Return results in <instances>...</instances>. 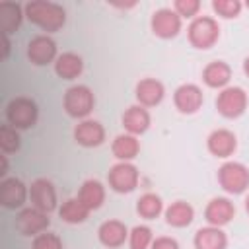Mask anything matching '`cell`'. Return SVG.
Here are the masks:
<instances>
[{"instance_id": "obj_22", "label": "cell", "mask_w": 249, "mask_h": 249, "mask_svg": "<svg viewBox=\"0 0 249 249\" xmlns=\"http://www.w3.org/2000/svg\"><path fill=\"white\" fill-rule=\"evenodd\" d=\"M25 18V10L18 2H0V27L2 35H12L19 29L21 19Z\"/></svg>"}, {"instance_id": "obj_1", "label": "cell", "mask_w": 249, "mask_h": 249, "mask_svg": "<svg viewBox=\"0 0 249 249\" xmlns=\"http://www.w3.org/2000/svg\"><path fill=\"white\" fill-rule=\"evenodd\" d=\"M25 18L47 33H54L66 23V10L51 0H29L25 6Z\"/></svg>"}, {"instance_id": "obj_20", "label": "cell", "mask_w": 249, "mask_h": 249, "mask_svg": "<svg viewBox=\"0 0 249 249\" xmlns=\"http://www.w3.org/2000/svg\"><path fill=\"white\" fill-rule=\"evenodd\" d=\"M195 249H226L228 247V235L222 228L216 226H204L198 228L193 237Z\"/></svg>"}, {"instance_id": "obj_37", "label": "cell", "mask_w": 249, "mask_h": 249, "mask_svg": "<svg viewBox=\"0 0 249 249\" xmlns=\"http://www.w3.org/2000/svg\"><path fill=\"white\" fill-rule=\"evenodd\" d=\"M245 8H247V10H249V0H247V2H245Z\"/></svg>"}, {"instance_id": "obj_3", "label": "cell", "mask_w": 249, "mask_h": 249, "mask_svg": "<svg viewBox=\"0 0 249 249\" xmlns=\"http://www.w3.org/2000/svg\"><path fill=\"white\" fill-rule=\"evenodd\" d=\"M62 107L70 117L84 121V119H88V115L95 107V95L88 86L76 84V86L66 89L64 99H62Z\"/></svg>"}, {"instance_id": "obj_33", "label": "cell", "mask_w": 249, "mask_h": 249, "mask_svg": "<svg viewBox=\"0 0 249 249\" xmlns=\"http://www.w3.org/2000/svg\"><path fill=\"white\" fill-rule=\"evenodd\" d=\"M31 249H62V241H60V237L56 233L43 231V233L33 237Z\"/></svg>"}, {"instance_id": "obj_26", "label": "cell", "mask_w": 249, "mask_h": 249, "mask_svg": "<svg viewBox=\"0 0 249 249\" xmlns=\"http://www.w3.org/2000/svg\"><path fill=\"white\" fill-rule=\"evenodd\" d=\"M163 216L171 228H187L195 218V208L185 200H175L163 210Z\"/></svg>"}, {"instance_id": "obj_15", "label": "cell", "mask_w": 249, "mask_h": 249, "mask_svg": "<svg viewBox=\"0 0 249 249\" xmlns=\"http://www.w3.org/2000/svg\"><path fill=\"white\" fill-rule=\"evenodd\" d=\"M233 216H235V206L226 196H214L204 208V218H206L208 226L224 228L226 224H230L233 220Z\"/></svg>"}, {"instance_id": "obj_8", "label": "cell", "mask_w": 249, "mask_h": 249, "mask_svg": "<svg viewBox=\"0 0 249 249\" xmlns=\"http://www.w3.org/2000/svg\"><path fill=\"white\" fill-rule=\"evenodd\" d=\"M181 25H183V19L173 8H160L152 14V19H150V29L160 39L177 37L181 31Z\"/></svg>"}, {"instance_id": "obj_28", "label": "cell", "mask_w": 249, "mask_h": 249, "mask_svg": "<svg viewBox=\"0 0 249 249\" xmlns=\"http://www.w3.org/2000/svg\"><path fill=\"white\" fill-rule=\"evenodd\" d=\"M163 210H165V208H163V200H161L156 193H144V195L138 198V202H136V212H138V216H142V218H146V220L158 218Z\"/></svg>"}, {"instance_id": "obj_11", "label": "cell", "mask_w": 249, "mask_h": 249, "mask_svg": "<svg viewBox=\"0 0 249 249\" xmlns=\"http://www.w3.org/2000/svg\"><path fill=\"white\" fill-rule=\"evenodd\" d=\"M202 103H204V95L196 84H181L173 91V105L183 115L196 113L202 107Z\"/></svg>"}, {"instance_id": "obj_29", "label": "cell", "mask_w": 249, "mask_h": 249, "mask_svg": "<svg viewBox=\"0 0 249 249\" xmlns=\"http://www.w3.org/2000/svg\"><path fill=\"white\" fill-rule=\"evenodd\" d=\"M21 146V138H19V130L10 126V124H2L0 126V148L4 154H14L18 152Z\"/></svg>"}, {"instance_id": "obj_4", "label": "cell", "mask_w": 249, "mask_h": 249, "mask_svg": "<svg viewBox=\"0 0 249 249\" xmlns=\"http://www.w3.org/2000/svg\"><path fill=\"white\" fill-rule=\"evenodd\" d=\"M187 37L195 49H210L220 39V25L210 16H198L189 23Z\"/></svg>"}, {"instance_id": "obj_35", "label": "cell", "mask_w": 249, "mask_h": 249, "mask_svg": "<svg viewBox=\"0 0 249 249\" xmlns=\"http://www.w3.org/2000/svg\"><path fill=\"white\" fill-rule=\"evenodd\" d=\"M243 72H245V76L249 78V56L243 60Z\"/></svg>"}, {"instance_id": "obj_24", "label": "cell", "mask_w": 249, "mask_h": 249, "mask_svg": "<svg viewBox=\"0 0 249 249\" xmlns=\"http://www.w3.org/2000/svg\"><path fill=\"white\" fill-rule=\"evenodd\" d=\"M111 152L113 156L119 160V161H132L138 152H140V142H138V136L134 134H119L115 136L113 144H111Z\"/></svg>"}, {"instance_id": "obj_27", "label": "cell", "mask_w": 249, "mask_h": 249, "mask_svg": "<svg viewBox=\"0 0 249 249\" xmlns=\"http://www.w3.org/2000/svg\"><path fill=\"white\" fill-rule=\"evenodd\" d=\"M89 212H91V210H89L78 196H72V198L64 200V202L60 204V208H58V216H60L66 224H82V222L88 220Z\"/></svg>"}, {"instance_id": "obj_19", "label": "cell", "mask_w": 249, "mask_h": 249, "mask_svg": "<svg viewBox=\"0 0 249 249\" xmlns=\"http://www.w3.org/2000/svg\"><path fill=\"white\" fill-rule=\"evenodd\" d=\"M150 123H152V117H150V111L142 105H130L124 113H123V126L128 134H144L148 128H150Z\"/></svg>"}, {"instance_id": "obj_31", "label": "cell", "mask_w": 249, "mask_h": 249, "mask_svg": "<svg viewBox=\"0 0 249 249\" xmlns=\"http://www.w3.org/2000/svg\"><path fill=\"white\" fill-rule=\"evenodd\" d=\"M243 4L239 0H212V10L216 16L224 18V19H231L237 18L241 12Z\"/></svg>"}, {"instance_id": "obj_23", "label": "cell", "mask_w": 249, "mask_h": 249, "mask_svg": "<svg viewBox=\"0 0 249 249\" xmlns=\"http://www.w3.org/2000/svg\"><path fill=\"white\" fill-rule=\"evenodd\" d=\"M54 72L62 80H76L84 72V60L80 54H76L72 51L62 53L54 60Z\"/></svg>"}, {"instance_id": "obj_13", "label": "cell", "mask_w": 249, "mask_h": 249, "mask_svg": "<svg viewBox=\"0 0 249 249\" xmlns=\"http://www.w3.org/2000/svg\"><path fill=\"white\" fill-rule=\"evenodd\" d=\"M27 58L35 66L51 64L58 58L56 54V43L49 35H35L27 45Z\"/></svg>"}, {"instance_id": "obj_21", "label": "cell", "mask_w": 249, "mask_h": 249, "mask_svg": "<svg viewBox=\"0 0 249 249\" xmlns=\"http://www.w3.org/2000/svg\"><path fill=\"white\" fill-rule=\"evenodd\" d=\"M230 80H231V68L224 60H212L202 70V82L208 88L224 89V88H228Z\"/></svg>"}, {"instance_id": "obj_14", "label": "cell", "mask_w": 249, "mask_h": 249, "mask_svg": "<svg viewBox=\"0 0 249 249\" xmlns=\"http://www.w3.org/2000/svg\"><path fill=\"white\" fill-rule=\"evenodd\" d=\"M206 148L214 158H230L233 156V152L237 150V138L231 130L228 128H216L208 134L206 138Z\"/></svg>"}, {"instance_id": "obj_30", "label": "cell", "mask_w": 249, "mask_h": 249, "mask_svg": "<svg viewBox=\"0 0 249 249\" xmlns=\"http://www.w3.org/2000/svg\"><path fill=\"white\" fill-rule=\"evenodd\" d=\"M154 241V233L148 226H134L128 233V247L130 249H150Z\"/></svg>"}, {"instance_id": "obj_10", "label": "cell", "mask_w": 249, "mask_h": 249, "mask_svg": "<svg viewBox=\"0 0 249 249\" xmlns=\"http://www.w3.org/2000/svg\"><path fill=\"white\" fill-rule=\"evenodd\" d=\"M29 200H31V206L51 214L53 210H56L54 185L45 177H39V179L31 181V185H29Z\"/></svg>"}, {"instance_id": "obj_25", "label": "cell", "mask_w": 249, "mask_h": 249, "mask_svg": "<svg viewBox=\"0 0 249 249\" xmlns=\"http://www.w3.org/2000/svg\"><path fill=\"white\" fill-rule=\"evenodd\" d=\"M89 210H97L105 202V187L97 179H86L76 195Z\"/></svg>"}, {"instance_id": "obj_9", "label": "cell", "mask_w": 249, "mask_h": 249, "mask_svg": "<svg viewBox=\"0 0 249 249\" xmlns=\"http://www.w3.org/2000/svg\"><path fill=\"white\" fill-rule=\"evenodd\" d=\"M49 214L35 208V206H29V208H23L18 216H16V230L21 233V235H39L43 231L49 230Z\"/></svg>"}, {"instance_id": "obj_7", "label": "cell", "mask_w": 249, "mask_h": 249, "mask_svg": "<svg viewBox=\"0 0 249 249\" xmlns=\"http://www.w3.org/2000/svg\"><path fill=\"white\" fill-rule=\"evenodd\" d=\"M140 173L138 167L132 161H117L109 173H107V183L115 193H132L138 187Z\"/></svg>"}, {"instance_id": "obj_32", "label": "cell", "mask_w": 249, "mask_h": 249, "mask_svg": "<svg viewBox=\"0 0 249 249\" xmlns=\"http://www.w3.org/2000/svg\"><path fill=\"white\" fill-rule=\"evenodd\" d=\"M200 2L198 0H175L173 2V10L183 18H189V19H195L198 18V12H200Z\"/></svg>"}, {"instance_id": "obj_34", "label": "cell", "mask_w": 249, "mask_h": 249, "mask_svg": "<svg viewBox=\"0 0 249 249\" xmlns=\"http://www.w3.org/2000/svg\"><path fill=\"white\" fill-rule=\"evenodd\" d=\"M150 249H181L177 239L175 237H169V235H160V237H154L152 241V247Z\"/></svg>"}, {"instance_id": "obj_12", "label": "cell", "mask_w": 249, "mask_h": 249, "mask_svg": "<svg viewBox=\"0 0 249 249\" xmlns=\"http://www.w3.org/2000/svg\"><path fill=\"white\" fill-rule=\"evenodd\" d=\"M27 198H29V187H25V183L21 179H18V177L2 179V183H0V204L4 208H10V210L21 208Z\"/></svg>"}, {"instance_id": "obj_17", "label": "cell", "mask_w": 249, "mask_h": 249, "mask_svg": "<svg viewBox=\"0 0 249 249\" xmlns=\"http://www.w3.org/2000/svg\"><path fill=\"white\" fill-rule=\"evenodd\" d=\"M163 95H165V88L156 78H142L134 88V97H136L138 105H142L146 109L160 105Z\"/></svg>"}, {"instance_id": "obj_36", "label": "cell", "mask_w": 249, "mask_h": 249, "mask_svg": "<svg viewBox=\"0 0 249 249\" xmlns=\"http://www.w3.org/2000/svg\"><path fill=\"white\" fill-rule=\"evenodd\" d=\"M245 212L249 214V195H247V198H245Z\"/></svg>"}, {"instance_id": "obj_5", "label": "cell", "mask_w": 249, "mask_h": 249, "mask_svg": "<svg viewBox=\"0 0 249 249\" xmlns=\"http://www.w3.org/2000/svg\"><path fill=\"white\" fill-rule=\"evenodd\" d=\"M218 183L228 195H241L249 189V169L241 161H224L218 169Z\"/></svg>"}, {"instance_id": "obj_18", "label": "cell", "mask_w": 249, "mask_h": 249, "mask_svg": "<svg viewBox=\"0 0 249 249\" xmlns=\"http://www.w3.org/2000/svg\"><path fill=\"white\" fill-rule=\"evenodd\" d=\"M128 233H130V230L121 220H105L97 230L99 243L109 249H117V247L124 245V241H128Z\"/></svg>"}, {"instance_id": "obj_16", "label": "cell", "mask_w": 249, "mask_h": 249, "mask_svg": "<svg viewBox=\"0 0 249 249\" xmlns=\"http://www.w3.org/2000/svg\"><path fill=\"white\" fill-rule=\"evenodd\" d=\"M74 140L84 148H97L105 140V128L99 121L84 119L74 126Z\"/></svg>"}, {"instance_id": "obj_2", "label": "cell", "mask_w": 249, "mask_h": 249, "mask_svg": "<svg viewBox=\"0 0 249 249\" xmlns=\"http://www.w3.org/2000/svg\"><path fill=\"white\" fill-rule=\"evenodd\" d=\"M37 119H39V109L31 97H23V95L14 97L6 107V121L10 126L18 130H27L35 126Z\"/></svg>"}, {"instance_id": "obj_6", "label": "cell", "mask_w": 249, "mask_h": 249, "mask_svg": "<svg viewBox=\"0 0 249 249\" xmlns=\"http://www.w3.org/2000/svg\"><path fill=\"white\" fill-rule=\"evenodd\" d=\"M216 109L226 119H237L247 109V93L239 86H228L220 89L216 97Z\"/></svg>"}]
</instances>
